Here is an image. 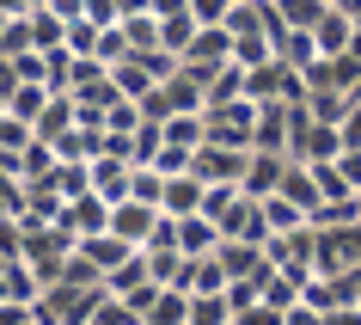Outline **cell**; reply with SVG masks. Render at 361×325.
I'll list each match as a JSON object with an SVG mask.
<instances>
[{
  "label": "cell",
  "instance_id": "1",
  "mask_svg": "<svg viewBox=\"0 0 361 325\" xmlns=\"http://www.w3.org/2000/svg\"><path fill=\"white\" fill-rule=\"evenodd\" d=\"M288 160L294 166H331V160H343V123H300Z\"/></svg>",
  "mask_w": 361,
  "mask_h": 325
},
{
  "label": "cell",
  "instance_id": "2",
  "mask_svg": "<svg viewBox=\"0 0 361 325\" xmlns=\"http://www.w3.org/2000/svg\"><path fill=\"white\" fill-rule=\"evenodd\" d=\"M227 61H233V31L227 25H202L196 43H190V56H184V68H196V74L209 80V74H221Z\"/></svg>",
  "mask_w": 361,
  "mask_h": 325
},
{
  "label": "cell",
  "instance_id": "3",
  "mask_svg": "<svg viewBox=\"0 0 361 325\" xmlns=\"http://www.w3.org/2000/svg\"><path fill=\"white\" fill-rule=\"evenodd\" d=\"M312 37H319V56H343V49H349V37H355V13L331 6V13L319 19V31H312Z\"/></svg>",
  "mask_w": 361,
  "mask_h": 325
},
{
  "label": "cell",
  "instance_id": "4",
  "mask_svg": "<svg viewBox=\"0 0 361 325\" xmlns=\"http://www.w3.org/2000/svg\"><path fill=\"white\" fill-rule=\"evenodd\" d=\"M49 98H56V93H49L43 80H25L19 93L6 98V111L19 117V123H31V129H37V123H43V111H49Z\"/></svg>",
  "mask_w": 361,
  "mask_h": 325
},
{
  "label": "cell",
  "instance_id": "5",
  "mask_svg": "<svg viewBox=\"0 0 361 325\" xmlns=\"http://www.w3.org/2000/svg\"><path fill=\"white\" fill-rule=\"evenodd\" d=\"M276 6H282L288 31H319V19L331 13V0H276Z\"/></svg>",
  "mask_w": 361,
  "mask_h": 325
},
{
  "label": "cell",
  "instance_id": "6",
  "mask_svg": "<svg viewBox=\"0 0 361 325\" xmlns=\"http://www.w3.org/2000/svg\"><path fill=\"white\" fill-rule=\"evenodd\" d=\"M239 313H233L227 295H190V325H233Z\"/></svg>",
  "mask_w": 361,
  "mask_h": 325
},
{
  "label": "cell",
  "instance_id": "7",
  "mask_svg": "<svg viewBox=\"0 0 361 325\" xmlns=\"http://www.w3.org/2000/svg\"><path fill=\"white\" fill-rule=\"evenodd\" d=\"M233 6H239V0H190L196 25H227V19H233Z\"/></svg>",
  "mask_w": 361,
  "mask_h": 325
},
{
  "label": "cell",
  "instance_id": "8",
  "mask_svg": "<svg viewBox=\"0 0 361 325\" xmlns=\"http://www.w3.org/2000/svg\"><path fill=\"white\" fill-rule=\"evenodd\" d=\"M343 148H361V93L349 105V117H343Z\"/></svg>",
  "mask_w": 361,
  "mask_h": 325
},
{
  "label": "cell",
  "instance_id": "9",
  "mask_svg": "<svg viewBox=\"0 0 361 325\" xmlns=\"http://www.w3.org/2000/svg\"><path fill=\"white\" fill-rule=\"evenodd\" d=\"M337 172H343V178H349V184H355V191H361V148H343Z\"/></svg>",
  "mask_w": 361,
  "mask_h": 325
},
{
  "label": "cell",
  "instance_id": "10",
  "mask_svg": "<svg viewBox=\"0 0 361 325\" xmlns=\"http://www.w3.org/2000/svg\"><path fill=\"white\" fill-rule=\"evenodd\" d=\"M355 301H361V270H355Z\"/></svg>",
  "mask_w": 361,
  "mask_h": 325
},
{
  "label": "cell",
  "instance_id": "11",
  "mask_svg": "<svg viewBox=\"0 0 361 325\" xmlns=\"http://www.w3.org/2000/svg\"><path fill=\"white\" fill-rule=\"evenodd\" d=\"M331 6H343V0H331Z\"/></svg>",
  "mask_w": 361,
  "mask_h": 325
},
{
  "label": "cell",
  "instance_id": "12",
  "mask_svg": "<svg viewBox=\"0 0 361 325\" xmlns=\"http://www.w3.org/2000/svg\"><path fill=\"white\" fill-rule=\"evenodd\" d=\"M355 25H361V13H355Z\"/></svg>",
  "mask_w": 361,
  "mask_h": 325
}]
</instances>
